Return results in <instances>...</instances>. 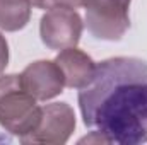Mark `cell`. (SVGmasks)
<instances>
[{
	"label": "cell",
	"mask_w": 147,
	"mask_h": 145,
	"mask_svg": "<svg viewBox=\"0 0 147 145\" xmlns=\"http://www.w3.org/2000/svg\"><path fill=\"white\" fill-rule=\"evenodd\" d=\"M82 26V19L74 9L53 7L39 21V36L50 50H65L79 44Z\"/></svg>",
	"instance_id": "4"
},
{
	"label": "cell",
	"mask_w": 147,
	"mask_h": 145,
	"mask_svg": "<svg viewBox=\"0 0 147 145\" xmlns=\"http://www.w3.org/2000/svg\"><path fill=\"white\" fill-rule=\"evenodd\" d=\"M39 119L38 99L24 89L21 75L0 77V126L21 140L36 130Z\"/></svg>",
	"instance_id": "2"
},
{
	"label": "cell",
	"mask_w": 147,
	"mask_h": 145,
	"mask_svg": "<svg viewBox=\"0 0 147 145\" xmlns=\"http://www.w3.org/2000/svg\"><path fill=\"white\" fill-rule=\"evenodd\" d=\"M21 82L38 101L53 99L62 94L65 87L63 73L57 62L51 60H38L29 63L21 73Z\"/></svg>",
	"instance_id": "6"
},
{
	"label": "cell",
	"mask_w": 147,
	"mask_h": 145,
	"mask_svg": "<svg viewBox=\"0 0 147 145\" xmlns=\"http://www.w3.org/2000/svg\"><path fill=\"white\" fill-rule=\"evenodd\" d=\"M55 62L63 73L65 85L70 89H82L84 85H87L96 70L94 60L82 50H77L75 46L62 50L57 55Z\"/></svg>",
	"instance_id": "7"
},
{
	"label": "cell",
	"mask_w": 147,
	"mask_h": 145,
	"mask_svg": "<svg viewBox=\"0 0 147 145\" xmlns=\"http://www.w3.org/2000/svg\"><path fill=\"white\" fill-rule=\"evenodd\" d=\"M7 65H9V44H7V39L0 33V75L3 73Z\"/></svg>",
	"instance_id": "9"
},
{
	"label": "cell",
	"mask_w": 147,
	"mask_h": 145,
	"mask_svg": "<svg viewBox=\"0 0 147 145\" xmlns=\"http://www.w3.org/2000/svg\"><path fill=\"white\" fill-rule=\"evenodd\" d=\"M132 0H86V26L87 31L103 41H120L130 28Z\"/></svg>",
	"instance_id": "3"
},
{
	"label": "cell",
	"mask_w": 147,
	"mask_h": 145,
	"mask_svg": "<svg viewBox=\"0 0 147 145\" xmlns=\"http://www.w3.org/2000/svg\"><path fill=\"white\" fill-rule=\"evenodd\" d=\"M75 130V114L67 103H51L41 108V119L36 130L21 138L22 144L63 145Z\"/></svg>",
	"instance_id": "5"
},
{
	"label": "cell",
	"mask_w": 147,
	"mask_h": 145,
	"mask_svg": "<svg viewBox=\"0 0 147 145\" xmlns=\"http://www.w3.org/2000/svg\"><path fill=\"white\" fill-rule=\"evenodd\" d=\"M33 5H34V7H38V9H43V10L51 9L50 0H33Z\"/></svg>",
	"instance_id": "11"
},
{
	"label": "cell",
	"mask_w": 147,
	"mask_h": 145,
	"mask_svg": "<svg viewBox=\"0 0 147 145\" xmlns=\"http://www.w3.org/2000/svg\"><path fill=\"white\" fill-rule=\"evenodd\" d=\"M33 0H0V29L7 33L21 31L31 19Z\"/></svg>",
	"instance_id": "8"
},
{
	"label": "cell",
	"mask_w": 147,
	"mask_h": 145,
	"mask_svg": "<svg viewBox=\"0 0 147 145\" xmlns=\"http://www.w3.org/2000/svg\"><path fill=\"white\" fill-rule=\"evenodd\" d=\"M79 108L86 126L106 144L147 142V62L115 56L96 65L92 79L79 89Z\"/></svg>",
	"instance_id": "1"
},
{
	"label": "cell",
	"mask_w": 147,
	"mask_h": 145,
	"mask_svg": "<svg viewBox=\"0 0 147 145\" xmlns=\"http://www.w3.org/2000/svg\"><path fill=\"white\" fill-rule=\"evenodd\" d=\"M86 0H50V5L51 9L53 7H67V9H79V7H84Z\"/></svg>",
	"instance_id": "10"
}]
</instances>
